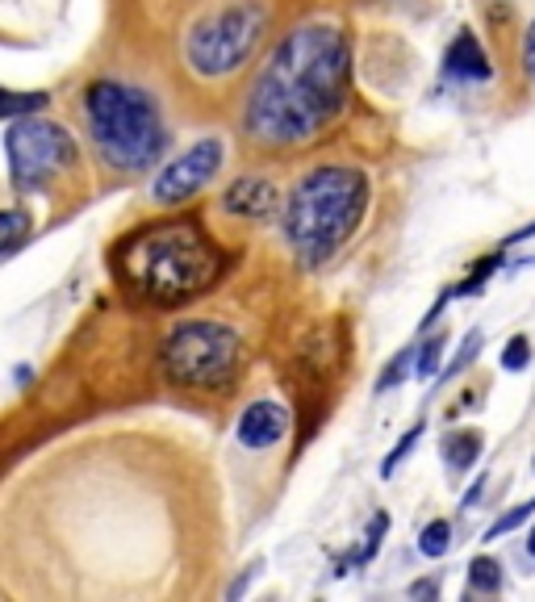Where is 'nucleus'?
Instances as JSON below:
<instances>
[{
	"instance_id": "nucleus-27",
	"label": "nucleus",
	"mask_w": 535,
	"mask_h": 602,
	"mask_svg": "<svg viewBox=\"0 0 535 602\" xmlns=\"http://www.w3.org/2000/svg\"><path fill=\"white\" fill-rule=\"evenodd\" d=\"M527 552H531V557H535V531H531V536H527Z\"/></svg>"
},
{
	"instance_id": "nucleus-1",
	"label": "nucleus",
	"mask_w": 535,
	"mask_h": 602,
	"mask_svg": "<svg viewBox=\"0 0 535 602\" xmlns=\"http://www.w3.org/2000/svg\"><path fill=\"white\" fill-rule=\"evenodd\" d=\"M352 92V51L339 26L310 21L276 42L243 101V134L264 151H297L339 122Z\"/></svg>"
},
{
	"instance_id": "nucleus-5",
	"label": "nucleus",
	"mask_w": 535,
	"mask_h": 602,
	"mask_svg": "<svg viewBox=\"0 0 535 602\" xmlns=\"http://www.w3.org/2000/svg\"><path fill=\"white\" fill-rule=\"evenodd\" d=\"M272 9L264 0H226V5L201 13L184 34V63L201 80H226L243 72L268 34Z\"/></svg>"
},
{
	"instance_id": "nucleus-7",
	"label": "nucleus",
	"mask_w": 535,
	"mask_h": 602,
	"mask_svg": "<svg viewBox=\"0 0 535 602\" xmlns=\"http://www.w3.org/2000/svg\"><path fill=\"white\" fill-rule=\"evenodd\" d=\"M5 155L17 189L42 193L46 184L59 180L76 164V138L59 122H46L38 113H30V118H13L5 126Z\"/></svg>"
},
{
	"instance_id": "nucleus-15",
	"label": "nucleus",
	"mask_w": 535,
	"mask_h": 602,
	"mask_svg": "<svg viewBox=\"0 0 535 602\" xmlns=\"http://www.w3.org/2000/svg\"><path fill=\"white\" fill-rule=\"evenodd\" d=\"M448 548H452V523H448V519L427 523L423 536H418V552H423V557H431V561H439Z\"/></svg>"
},
{
	"instance_id": "nucleus-4",
	"label": "nucleus",
	"mask_w": 535,
	"mask_h": 602,
	"mask_svg": "<svg viewBox=\"0 0 535 602\" xmlns=\"http://www.w3.org/2000/svg\"><path fill=\"white\" fill-rule=\"evenodd\" d=\"M84 126L97 155L113 172L138 176L168 151V126L143 88L122 80H92L84 88Z\"/></svg>"
},
{
	"instance_id": "nucleus-12",
	"label": "nucleus",
	"mask_w": 535,
	"mask_h": 602,
	"mask_svg": "<svg viewBox=\"0 0 535 602\" xmlns=\"http://www.w3.org/2000/svg\"><path fill=\"white\" fill-rule=\"evenodd\" d=\"M485 452V439L481 431H448L444 435V465L456 473H469Z\"/></svg>"
},
{
	"instance_id": "nucleus-17",
	"label": "nucleus",
	"mask_w": 535,
	"mask_h": 602,
	"mask_svg": "<svg viewBox=\"0 0 535 602\" xmlns=\"http://www.w3.org/2000/svg\"><path fill=\"white\" fill-rule=\"evenodd\" d=\"M444 347H448V335H431V339L423 343V352H418V368H414V377L431 381V377H435V368H439V360H444Z\"/></svg>"
},
{
	"instance_id": "nucleus-21",
	"label": "nucleus",
	"mask_w": 535,
	"mask_h": 602,
	"mask_svg": "<svg viewBox=\"0 0 535 602\" xmlns=\"http://www.w3.org/2000/svg\"><path fill=\"white\" fill-rule=\"evenodd\" d=\"M527 360H531V343H527V335H515V339L502 347V368H506V373H519V368H527Z\"/></svg>"
},
{
	"instance_id": "nucleus-10",
	"label": "nucleus",
	"mask_w": 535,
	"mask_h": 602,
	"mask_svg": "<svg viewBox=\"0 0 535 602\" xmlns=\"http://www.w3.org/2000/svg\"><path fill=\"white\" fill-rule=\"evenodd\" d=\"M444 76L456 80V84H485V80H494V63H490V55H485V46H481V38L473 30H460L448 42Z\"/></svg>"
},
{
	"instance_id": "nucleus-26",
	"label": "nucleus",
	"mask_w": 535,
	"mask_h": 602,
	"mask_svg": "<svg viewBox=\"0 0 535 602\" xmlns=\"http://www.w3.org/2000/svg\"><path fill=\"white\" fill-rule=\"evenodd\" d=\"M481 490H485V477H477V485H473V490H469V494H464V506H473V502L481 498Z\"/></svg>"
},
{
	"instance_id": "nucleus-18",
	"label": "nucleus",
	"mask_w": 535,
	"mask_h": 602,
	"mask_svg": "<svg viewBox=\"0 0 535 602\" xmlns=\"http://www.w3.org/2000/svg\"><path fill=\"white\" fill-rule=\"evenodd\" d=\"M410 368H418V352H414V347H406L402 356H393V360H389V368H385V373H381L377 389L385 393V389H393V385H398V381H406V373H410Z\"/></svg>"
},
{
	"instance_id": "nucleus-2",
	"label": "nucleus",
	"mask_w": 535,
	"mask_h": 602,
	"mask_svg": "<svg viewBox=\"0 0 535 602\" xmlns=\"http://www.w3.org/2000/svg\"><path fill=\"white\" fill-rule=\"evenodd\" d=\"M226 260L193 218L155 222L134 230L113 247V276L118 285L151 306H180L222 276Z\"/></svg>"
},
{
	"instance_id": "nucleus-13",
	"label": "nucleus",
	"mask_w": 535,
	"mask_h": 602,
	"mask_svg": "<svg viewBox=\"0 0 535 602\" xmlns=\"http://www.w3.org/2000/svg\"><path fill=\"white\" fill-rule=\"evenodd\" d=\"M0 235H5V239H0V256L13 260V256H17V247L30 239V214L21 210V205H9V210H5V226H0Z\"/></svg>"
},
{
	"instance_id": "nucleus-19",
	"label": "nucleus",
	"mask_w": 535,
	"mask_h": 602,
	"mask_svg": "<svg viewBox=\"0 0 535 602\" xmlns=\"http://www.w3.org/2000/svg\"><path fill=\"white\" fill-rule=\"evenodd\" d=\"M418 435H423V423H418V427H410L402 439H398V444H393V452L385 456V465H381V477H393V473H398V465H402V460L414 452V444H418Z\"/></svg>"
},
{
	"instance_id": "nucleus-3",
	"label": "nucleus",
	"mask_w": 535,
	"mask_h": 602,
	"mask_svg": "<svg viewBox=\"0 0 535 602\" xmlns=\"http://www.w3.org/2000/svg\"><path fill=\"white\" fill-rule=\"evenodd\" d=\"M372 184L360 168L322 164L301 176L285 197V239L306 268L327 264L356 235L368 214Z\"/></svg>"
},
{
	"instance_id": "nucleus-16",
	"label": "nucleus",
	"mask_w": 535,
	"mask_h": 602,
	"mask_svg": "<svg viewBox=\"0 0 535 602\" xmlns=\"http://www.w3.org/2000/svg\"><path fill=\"white\" fill-rule=\"evenodd\" d=\"M469 590H481V594L502 590V565L494 557H477L469 565Z\"/></svg>"
},
{
	"instance_id": "nucleus-24",
	"label": "nucleus",
	"mask_w": 535,
	"mask_h": 602,
	"mask_svg": "<svg viewBox=\"0 0 535 602\" xmlns=\"http://www.w3.org/2000/svg\"><path fill=\"white\" fill-rule=\"evenodd\" d=\"M523 76L535 84V21H531L527 34H523Z\"/></svg>"
},
{
	"instance_id": "nucleus-6",
	"label": "nucleus",
	"mask_w": 535,
	"mask_h": 602,
	"mask_svg": "<svg viewBox=\"0 0 535 602\" xmlns=\"http://www.w3.org/2000/svg\"><path fill=\"white\" fill-rule=\"evenodd\" d=\"M159 364L180 389H226L239 381L243 343L226 322H180L159 347Z\"/></svg>"
},
{
	"instance_id": "nucleus-20",
	"label": "nucleus",
	"mask_w": 535,
	"mask_h": 602,
	"mask_svg": "<svg viewBox=\"0 0 535 602\" xmlns=\"http://www.w3.org/2000/svg\"><path fill=\"white\" fill-rule=\"evenodd\" d=\"M385 531H389V515L385 511H377V515H372V527H368V540H364V548L356 552V565H364V561H372V557H377V548H381V540H385Z\"/></svg>"
},
{
	"instance_id": "nucleus-25",
	"label": "nucleus",
	"mask_w": 535,
	"mask_h": 602,
	"mask_svg": "<svg viewBox=\"0 0 535 602\" xmlns=\"http://www.w3.org/2000/svg\"><path fill=\"white\" fill-rule=\"evenodd\" d=\"M410 598H439V582H435V577H427V582H414Z\"/></svg>"
},
{
	"instance_id": "nucleus-11",
	"label": "nucleus",
	"mask_w": 535,
	"mask_h": 602,
	"mask_svg": "<svg viewBox=\"0 0 535 602\" xmlns=\"http://www.w3.org/2000/svg\"><path fill=\"white\" fill-rule=\"evenodd\" d=\"M276 189L272 180H260V176H239L230 189L222 193V210L235 214V218H247V222H264L276 214Z\"/></svg>"
},
{
	"instance_id": "nucleus-23",
	"label": "nucleus",
	"mask_w": 535,
	"mask_h": 602,
	"mask_svg": "<svg viewBox=\"0 0 535 602\" xmlns=\"http://www.w3.org/2000/svg\"><path fill=\"white\" fill-rule=\"evenodd\" d=\"M481 352V331H473L469 339H464V347H460V352H456V360L444 368V377H439V381H448V377H456V373H464V368H469L473 364V356Z\"/></svg>"
},
{
	"instance_id": "nucleus-14",
	"label": "nucleus",
	"mask_w": 535,
	"mask_h": 602,
	"mask_svg": "<svg viewBox=\"0 0 535 602\" xmlns=\"http://www.w3.org/2000/svg\"><path fill=\"white\" fill-rule=\"evenodd\" d=\"M46 92H5L0 97V113H5V122H13V118H30V113H38V109H46Z\"/></svg>"
},
{
	"instance_id": "nucleus-8",
	"label": "nucleus",
	"mask_w": 535,
	"mask_h": 602,
	"mask_svg": "<svg viewBox=\"0 0 535 602\" xmlns=\"http://www.w3.org/2000/svg\"><path fill=\"white\" fill-rule=\"evenodd\" d=\"M222 138H201L184 155H176L172 164H164L151 180V197L159 205H184L189 197H197L209 180L222 172Z\"/></svg>"
},
{
	"instance_id": "nucleus-9",
	"label": "nucleus",
	"mask_w": 535,
	"mask_h": 602,
	"mask_svg": "<svg viewBox=\"0 0 535 602\" xmlns=\"http://www.w3.org/2000/svg\"><path fill=\"white\" fill-rule=\"evenodd\" d=\"M285 431H289V410H285L281 402H268V398H264V402H251V406L239 414V427H235L239 444L251 448V452L272 448Z\"/></svg>"
},
{
	"instance_id": "nucleus-22",
	"label": "nucleus",
	"mask_w": 535,
	"mask_h": 602,
	"mask_svg": "<svg viewBox=\"0 0 535 602\" xmlns=\"http://www.w3.org/2000/svg\"><path fill=\"white\" fill-rule=\"evenodd\" d=\"M531 511H535V502H523V506H515V511H506V515L490 527V536H485V540H502L506 531H515L519 523H527V519H531Z\"/></svg>"
}]
</instances>
